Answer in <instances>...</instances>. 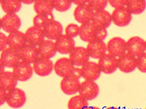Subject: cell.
<instances>
[{
  "label": "cell",
  "mask_w": 146,
  "mask_h": 109,
  "mask_svg": "<svg viewBox=\"0 0 146 109\" xmlns=\"http://www.w3.org/2000/svg\"><path fill=\"white\" fill-rule=\"evenodd\" d=\"M54 2L55 0H36L34 10L39 15L50 14L54 8Z\"/></svg>",
  "instance_id": "27"
},
{
  "label": "cell",
  "mask_w": 146,
  "mask_h": 109,
  "mask_svg": "<svg viewBox=\"0 0 146 109\" xmlns=\"http://www.w3.org/2000/svg\"><path fill=\"white\" fill-rule=\"evenodd\" d=\"M66 35L73 38L80 35V27L75 24H70L66 28Z\"/></svg>",
  "instance_id": "34"
},
{
  "label": "cell",
  "mask_w": 146,
  "mask_h": 109,
  "mask_svg": "<svg viewBox=\"0 0 146 109\" xmlns=\"http://www.w3.org/2000/svg\"><path fill=\"white\" fill-rule=\"evenodd\" d=\"M118 109V108H115V107H111V108H107V109Z\"/></svg>",
  "instance_id": "43"
},
{
  "label": "cell",
  "mask_w": 146,
  "mask_h": 109,
  "mask_svg": "<svg viewBox=\"0 0 146 109\" xmlns=\"http://www.w3.org/2000/svg\"><path fill=\"white\" fill-rule=\"evenodd\" d=\"M80 79L70 74L63 78L60 82V88L65 94L68 95H73L78 92L81 83Z\"/></svg>",
  "instance_id": "6"
},
{
  "label": "cell",
  "mask_w": 146,
  "mask_h": 109,
  "mask_svg": "<svg viewBox=\"0 0 146 109\" xmlns=\"http://www.w3.org/2000/svg\"><path fill=\"white\" fill-rule=\"evenodd\" d=\"M94 14L88 7L78 6L74 11V16L77 22L82 24L92 21Z\"/></svg>",
  "instance_id": "26"
},
{
  "label": "cell",
  "mask_w": 146,
  "mask_h": 109,
  "mask_svg": "<svg viewBox=\"0 0 146 109\" xmlns=\"http://www.w3.org/2000/svg\"><path fill=\"white\" fill-rule=\"evenodd\" d=\"M110 5L115 9L125 7L127 5V0H109Z\"/></svg>",
  "instance_id": "36"
},
{
  "label": "cell",
  "mask_w": 146,
  "mask_h": 109,
  "mask_svg": "<svg viewBox=\"0 0 146 109\" xmlns=\"http://www.w3.org/2000/svg\"><path fill=\"white\" fill-rule=\"evenodd\" d=\"M33 70L30 64L20 61L13 68V73L18 81H25L33 75Z\"/></svg>",
  "instance_id": "13"
},
{
  "label": "cell",
  "mask_w": 146,
  "mask_h": 109,
  "mask_svg": "<svg viewBox=\"0 0 146 109\" xmlns=\"http://www.w3.org/2000/svg\"><path fill=\"white\" fill-rule=\"evenodd\" d=\"M0 61L5 67L14 68L20 61V59L17 51L8 47L2 53Z\"/></svg>",
  "instance_id": "15"
},
{
  "label": "cell",
  "mask_w": 146,
  "mask_h": 109,
  "mask_svg": "<svg viewBox=\"0 0 146 109\" xmlns=\"http://www.w3.org/2000/svg\"><path fill=\"white\" fill-rule=\"evenodd\" d=\"M107 0H92L89 8L94 14L104 10L108 3Z\"/></svg>",
  "instance_id": "32"
},
{
  "label": "cell",
  "mask_w": 146,
  "mask_h": 109,
  "mask_svg": "<svg viewBox=\"0 0 146 109\" xmlns=\"http://www.w3.org/2000/svg\"><path fill=\"white\" fill-rule=\"evenodd\" d=\"M21 3H23L24 4H31L33 3H35V1H32V0H23L21 1Z\"/></svg>",
  "instance_id": "41"
},
{
  "label": "cell",
  "mask_w": 146,
  "mask_h": 109,
  "mask_svg": "<svg viewBox=\"0 0 146 109\" xmlns=\"http://www.w3.org/2000/svg\"><path fill=\"white\" fill-rule=\"evenodd\" d=\"M130 13L139 14L143 12L146 8L145 0H127V7Z\"/></svg>",
  "instance_id": "29"
},
{
  "label": "cell",
  "mask_w": 146,
  "mask_h": 109,
  "mask_svg": "<svg viewBox=\"0 0 146 109\" xmlns=\"http://www.w3.org/2000/svg\"><path fill=\"white\" fill-rule=\"evenodd\" d=\"M97 28L96 36H95V41H103V40L106 38L107 35H108V32L106 29L105 28Z\"/></svg>",
  "instance_id": "37"
},
{
  "label": "cell",
  "mask_w": 146,
  "mask_h": 109,
  "mask_svg": "<svg viewBox=\"0 0 146 109\" xmlns=\"http://www.w3.org/2000/svg\"><path fill=\"white\" fill-rule=\"evenodd\" d=\"M37 48L39 56L47 59L53 57L57 52L55 43L50 40H44Z\"/></svg>",
  "instance_id": "24"
},
{
  "label": "cell",
  "mask_w": 146,
  "mask_h": 109,
  "mask_svg": "<svg viewBox=\"0 0 146 109\" xmlns=\"http://www.w3.org/2000/svg\"><path fill=\"white\" fill-rule=\"evenodd\" d=\"M111 18L114 24L119 27H124L130 24L132 17V14L125 7L115 9L111 14Z\"/></svg>",
  "instance_id": "7"
},
{
  "label": "cell",
  "mask_w": 146,
  "mask_h": 109,
  "mask_svg": "<svg viewBox=\"0 0 146 109\" xmlns=\"http://www.w3.org/2000/svg\"><path fill=\"white\" fill-rule=\"evenodd\" d=\"M118 68L120 71L129 73L136 68V58L127 52L118 58Z\"/></svg>",
  "instance_id": "17"
},
{
  "label": "cell",
  "mask_w": 146,
  "mask_h": 109,
  "mask_svg": "<svg viewBox=\"0 0 146 109\" xmlns=\"http://www.w3.org/2000/svg\"><path fill=\"white\" fill-rule=\"evenodd\" d=\"M74 68V65L69 58H62L55 63L54 68L58 76L65 78L71 74Z\"/></svg>",
  "instance_id": "12"
},
{
  "label": "cell",
  "mask_w": 146,
  "mask_h": 109,
  "mask_svg": "<svg viewBox=\"0 0 146 109\" xmlns=\"http://www.w3.org/2000/svg\"><path fill=\"white\" fill-rule=\"evenodd\" d=\"M87 50L90 57L100 59L106 54L107 45L104 41H92L88 43Z\"/></svg>",
  "instance_id": "19"
},
{
  "label": "cell",
  "mask_w": 146,
  "mask_h": 109,
  "mask_svg": "<svg viewBox=\"0 0 146 109\" xmlns=\"http://www.w3.org/2000/svg\"><path fill=\"white\" fill-rule=\"evenodd\" d=\"M78 92L87 101L91 100L98 95L99 87L95 81L85 80L81 83Z\"/></svg>",
  "instance_id": "2"
},
{
  "label": "cell",
  "mask_w": 146,
  "mask_h": 109,
  "mask_svg": "<svg viewBox=\"0 0 146 109\" xmlns=\"http://www.w3.org/2000/svg\"><path fill=\"white\" fill-rule=\"evenodd\" d=\"M97 28L92 21L81 25L80 27V37L83 41L92 42L95 41V36Z\"/></svg>",
  "instance_id": "22"
},
{
  "label": "cell",
  "mask_w": 146,
  "mask_h": 109,
  "mask_svg": "<svg viewBox=\"0 0 146 109\" xmlns=\"http://www.w3.org/2000/svg\"><path fill=\"white\" fill-rule=\"evenodd\" d=\"M89 56L87 49L83 47H75L69 54V59L74 66H83L88 62Z\"/></svg>",
  "instance_id": "10"
},
{
  "label": "cell",
  "mask_w": 146,
  "mask_h": 109,
  "mask_svg": "<svg viewBox=\"0 0 146 109\" xmlns=\"http://www.w3.org/2000/svg\"></svg>",
  "instance_id": "45"
},
{
  "label": "cell",
  "mask_w": 146,
  "mask_h": 109,
  "mask_svg": "<svg viewBox=\"0 0 146 109\" xmlns=\"http://www.w3.org/2000/svg\"><path fill=\"white\" fill-rule=\"evenodd\" d=\"M1 7L7 14H16L21 7V2L19 0H1Z\"/></svg>",
  "instance_id": "28"
},
{
  "label": "cell",
  "mask_w": 146,
  "mask_h": 109,
  "mask_svg": "<svg viewBox=\"0 0 146 109\" xmlns=\"http://www.w3.org/2000/svg\"><path fill=\"white\" fill-rule=\"evenodd\" d=\"M8 45V37L3 33H0V51H2L6 49Z\"/></svg>",
  "instance_id": "38"
},
{
  "label": "cell",
  "mask_w": 146,
  "mask_h": 109,
  "mask_svg": "<svg viewBox=\"0 0 146 109\" xmlns=\"http://www.w3.org/2000/svg\"><path fill=\"white\" fill-rule=\"evenodd\" d=\"M87 109H100L96 106H89Z\"/></svg>",
  "instance_id": "42"
},
{
  "label": "cell",
  "mask_w": 146,
  "mask_h": 109,
  "mask_svg": "<svg viewBox=\"0 0 146 109\" xmlns=\"http://www.w3.org/2000/svg\"><path fill=\"white\" fill-rule=\"evenodd\" d=\"M54 21L53 14L47 15H39L37 14L33 19L34 26L43 30L44 27L49 23Z\"/></svg>",
  "instance_id": "31"
},
{
  "label": "cell",
  "mask_w": 146,
  "mask_h": 109,
  "mask_svg": "<svg viewBox=\"0 0 146 109\" xmlns=\"http://www.w3.org/2000/svg\"><path fill=\"white\" fill-rule=\"evenodd\" d=\"M81 69L82 77L86 81H95L99 78L102 72L98 64L92 61H88Z\"/></svg>",
  "instance_id": "11"
},
{
  "label": "cell",
  "mask_w": 146,
  "mask_h": 109,
  "mask_svg": "<svg viewBox=\"0 0 146 109\" xmlns=\"http://www.w3.org/2000/svg\"><path fill=\"white\" fill-rule=\"evenodd\" d=\"M108 54L119 58L127 52V42L120 37H114L108 41L107 44Z\"/></svg>",
  "instance_id": "4"
},
{
  "label": "cell",
  "mask_w": 146,
  "mask_h": 109,
  "mask_svg": "<svg viewBox=\"0 0 146 109\" xmlns=\"http://www.w3.org/2000/svg\"><path fill=\"white\" fill-rule=\"evenodd\" d=\"M17 52L20 60L29 64H34L40 57L38 48L28 44Z\"/></svg>",
  "instance_id": "9"
},
{
  "label": "cell",
  "mask_w": 146,
  "mask_h": 109,
  "mask_svg": "<svg viewBox=\"0 0 146 109\" xmlns=\"http://www.w3.org/2000/svg\"><path fill=\"white\" fill-rule=\"evenodd\" d=\"M92 22L98 28L106 29L112 22L111 14L106 10H103L94 14Z\"/></svg>",
  "instance_id": "25"
},
{
  "label": "cell",
  "mask_w": 146,
  "mask_h": 109,
  "mask_svg": "<svg viewBox=\"0 0 146 109\" xmlns=\"http://www.w3.org/2000/svg\"><path fill=\"white\" fill-rule=\"evenodd\" d=\"M25 33L19 30L9 33L8 36V46L17 51H19L27 44Z\"/></svg>",
  "instance_id": "20"
},
{
  "label": "cell",
  "mask_w": 146,
  "mask_h": 109,
  "mask_svg": "<svg viewBox=\"0 0 146 109\" xmlns=\"http://www.w3.org/2000/svg\"><path fill=\"white\" fill-rule=\"evenodd\" d=\"M1 92V106L3 105L4 103L6 101L7 92L0 88Z\"/></svg>",
  "instance_id": "40"
},
{
  "label": "cell",
  "mask_w": 146,
  "mask_h": 109,
  "mask_svg": "<svg viewBox=\"0 0 146 109\" xmlns=\"http://www.w3.org/2000/svg\"><path fill=\"white\" fill-rule=\"evenodd\" d=\"M21 25V20L16 14H6L1 19V27L9 33L18 31Z\"/></svg>",
  "instance_id": "5"
},
{
  "label": "cell",
  "mask_w": 146,
  "mask_h": 109,
  "mask_svg": "<svg viewBox=\"0 0 146 109\" xmlns=\"http://www.w3.org/2000/svg\"><path fill=\"white\" fill-rule=\"evenodd\" d=\"M53 62L50 59L40 57L33 64V70L40 76H46L51 73Z\"/></svg>",
  "instance_id": "14"
},
{
  "label": "cell",
  "mask_w": 146,
  "mask_h": 109,
  "mask_svg": "<svg viewBox=\"0 0 146 109\" xmlns=\"http://www.w3.org/2000/svg\"><path fill=\"white\" fill-rule=\"evenodd\" d=\"M27 97L25 92L18 88H15L7 92L6 103L14 109L21 108L25 104Z\"/></svg>",
  "instance_id": "3"
},
{
  "label": "cell",
  "mask_w": 146,
  "mask_h": 109,
  "mask_svg": "<svg viewBox=\"0 0 146 109\" xmlns=\"http://www.w3.org/2000/svg\"><path fill=\"white\" fill-rule=\"evenodd\" d=\"M98 65L102 72L106 74H112L118 68V58L106 54L99 59Z\"/></svg>",
  "instance_id": "8"
},
{
  "label": "cell",
  "mask_w": 146,
  "mask_h": 109,
  "mask_svg": "<svg viewBox=\"0 0 146 109\" xmlns=\"http://www.w3.org/2000/svg\"><path fill=\"white\" fill-rule=\"evenodd\" d=\"M146 51V41L139 37H133L127 42V52L136 58Z\"/></svg>",
  "instance_id": "1"
},
{
  "label": "cell",
  "mask_w": 146,
  "mask_h": 109,
  "mask_svg": "<svg viewBox=\"0 0 146 109\" xmlns=\"http://www.w3.org/2000/svg\"></svg>",
  "instance_id": "44"
},
{
  "label": "cell",
  "mask_w": 146,
  "mask_h": 109,
  "mask_svg": "<svg viewBox=\"0 0 146 109\" xmlns=\"http://www.w3.org/2000/svg\"><path fill=\"white\" fill-rule=\"evenodd\" d=\"M57 52L62 54H70L75 47L74 39L66 35H62L55 41Z\"/></svg>",
  "instance_id": "18"
},
{
  "label": "cell",
  "mask_w": 146,
  "mask_h": 109,
  "mask_svg": "<svg viewBox=\"0 0 146 109\" xmlns=\"http://www.w3.org/2000/svg\"><path fill=\"white\" fill-rule=\"evenodd\" d=\"M43 30L47 38L56 40L62 35L63 28L60 22L54 20L46 25Z\"/></svg>",
  "instance_id": "23"
},
{
  "label": "cell",
  "mask_w": 146,
  "mask_h": 109,
  "mask_svg": "<svg viewBox=\"0 0 146 109\" xmlns=\"http://www.w3.org/2000/svg\"><path fill=\"white\" fill-rule=\"evenodd\" d=\"M28 44L34 47H38L46 37L43 30L33 26L29 28L25 33Z\"/></svg>",
  "instance_id": "16"
},
{
  "label": "cell",
  "mask_w": 146,
  "mask_h": 109,
  "mask_svg": "<svg viewBox=\"0 0 146 109\" xmlns=\"http://www.w3.org/2000/svg\"><path fill=\"white\" fill-rule=\"evenodd\" d=\"M18 81L13 72L4 71L0 75V87L8 92L16 88Z\"/></svg>",
  "instance_id": "21"
},
{
  "label": "cell",
  "mask_w": 146,
  "mask_h": 109,
  "mask_svg": "<svg viewBox=\"0 0 146 109\" xmlns=\"http://www.w3.org/2000/svg\"><path fill=\"white\" fill-rule=\"evenodd\" d=\"M68 108V109H87L88 108V103L81 96H76L69 100Z\"/></svg>",
  "instance_id": "30"
},
{
  "label": "cell",
  "mask_w": 146,
  "mask_h": 109,
  "mask_svg": "<svg viewBox=\"0 0 146 109\" xmlns=\"http://www.w3.org/2000/svg\"><path fill=\"white\" fill-rule=\"evenodd\" d=\"M136 68L143 73H146V52L136 58Z\"/></svg>",
  "instance_id": "35"
},
{
  "label": "cell",
  "mask_w": 146,
  "mask_h": 109,
  "mask_svg": "<svg viewBox=\"0 0 146 109\" xmlns=\"http://www.w3.org/2000/svg\"><path fill=\"white\" fill-rule=\"evenodd\" d=\"M72 1L69 0H55L54 8L60 12L67 11L72 4Z\"/></svg>",
  "instance_id": "33"
},
{
  "label": "cell",
  "mask_w": 146,
  "mask_h": 109,
  "mask_svg": "<svg viewBox=\"0 0 146 109\" xmlns=\"http://www.w3.org/2000/svg\"><path fill=\"white\" fill-rule=\"evenodd\" d=\"M92 0H74L72 2L78 6H83L89 7Z\"/></svg>",
  "instance_id": "39"
}]
</instances>
